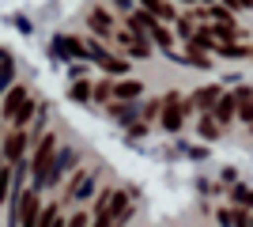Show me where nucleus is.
Instances as JSON below:
<instances>
[{"mask_svg":"<svg viewBox=\"0 0 253 227\" xmlns=\"http://www.w3.org/2000/svg\"><path fill=\"white\" fill-rule=\"evenodd\" d=\"M34 110H38V102H34V95L31 91H27V87H11L8 91V98H4V118L11 121V125H15V129H23V125H27V121L34 118Z\"/></svg>","mask_w":253,"mask_h":227,"instance_id":"nucleus-1","label":"nucleus"},{"mask_svg":"<svg viewBox=\"0 0 253 227\" xmlns=\"http://www.w3.org/2000/svg\"><path fill=\"white\" fill-rule=\"evenodd\" d=\"M128 27H132V31H140L151 45H159V49H167V53H170L174 34H170L167 27H163V19H155L151 11H132V15H128Z\"/></svg>","mask_w":253,"mask_h":227,"instance_id":"nucleus-2","label":"nucleus"},{"mask_svg":"<svg viewBox=\"0 0 253 227\" xmlns=\"http://www.w3.org/2000/svg\"><path fill=\"white\" fill-rule=\"evenodd\" d=\"M53 155H57V136L45 133L38 148H34V159H31V171H34V185L45 189V178H49V167H53Z\"/></svg>","mask_w":253,"mask_h":227,"instance_id":"nucleus-3","label":"nucleus"},{"mask_svg":"<svg viewBox=\"0 0 253 227\" xmlns=\"http://www.w3.org/2000/svg\"><path fill=\"white\" fill-rule=\"evenodd\" d=\"M38 185H31V189H23L19 197V220H15V227H38V216H42V205H38Z\"/></svg>","mask_w":253,"mask_h":227,"instance_id":"nucleus-4","label":"nucleus"},{"mask_svg":"<svg viewBox=\"0 0 253 227\" xmlns=\"http://www.w3.org/2000/svg\"><path fill=\"white\" fill-rule=\"evenodd\" d=\"M181 121H185V102H181V95H163V118H159V125L167 133H181Z\"/></svg>","mask_w":253,"mask_h":227,"instance_id":"nucleus-5","label":"nucleus"},{"mask_svg":"<svg viewBox=\"0 0 253 227\" xmlns=\"http://www.w3.org/2000/svg\"><path fill=\"white\" fill-rule=\"evenodd\" d=\"M87 57L95 61L102 72H110V76H125L128 72V65H125V57H114V53H106L98 42H87Z\"/></svg>","mask_w":253,"mask_h":227,"instance_id":"nucleus-6","label":"nucleus"},{"mask_svg":"<svg viewBox=\"0 0 253 227\" xmlns=\"http://www.w3.org/2000/svg\"><path fill=\"white\" fill-rule=\"evenodd\" d=\"M114 42L121 45L128 57H148V53H151V42H148L140 31H132V27H128V31H121V34H114Z\"/></svg>","mask_w":253,"mask_h":227,"instance_id":"nucleus-7","label":"nucleus"},{"mask_svg":"<svg viewBox=\"0 0 253 227\" xmlns=\"http://www.w3.org/2000/svg\"><path fill=\"white\" fill-rule=\"evenodd\" d=\"M95 185H98L95 171H91V174H76L72 182H68V189H64V197H68V201H87V197L95 193Z\"/></svg>","mask_w":253,"mask_h":227,"instance_id":"nucleus-8","label":"nucleus"},{"mask_svg":"<svg viewBox=\"0 0 253 227\" xmlns=\"http://www.w3.org/2000/svg\"><path fill=\"white\" fill-rule=\"evenodd\" d=\"M211 118L219 121V125H231V121L238 118V98H234V95H227V91H223V95L215 98V106H211Z\"/></svg>","mask_w":253,"mask_h":227,"instance_id":"nucleus-9","label":"nucleus"},{"mask_svg":"<svg viewBox=\"0 0 253 227\" xmlns=\"http://www.w3.org/2000/svg\"><path fill=\"white\" fill-rule=\"evenodd\" d=\"M87 27L98 34V38H110V31H114V15L106 8H91L87 11Z\"/></svg>","mask_w":253,"mask_h":227,"instance_id":"nucleus-10","label":"nucleus"},{"mask_svg":"<svg viewBox=\"0 0 253 227\" xmlns=\"http://www.w3.org/2000/svg\"><path fill=\"white\" fill-rule=\"evenodd\" d=\"M72 163H76V151H72V148H61L57 155H53V167H49V178H45V185H57V182H61V174L68 171Z\"/></svg>","mask_w":253,"mask_h":227,"instance_id":"nucleus-11","label":"nucleus"},{"mask_svg":"<svg viewBox=\"0 0 253 227\" xmlns=\"http://www.w3.org/2000/svg\"><path fill=\"white\" fill-rule=\"evenodd\" d=\"M102 212L114 220V224H121V220L128 216V193H114V197L106 193V208H102Z\"/></svg>","mask_w":253,"mask_h":227,"instance_id":"nucleus-12","label":"nucleus"},{"mask_svg":"<svg viewBox=\"0 0 253 227\" xmlns=\"http://www.w3.org/2000/svg\"><path fill=\"white\" fill-rule=\"evenodd\" d=\"M23 151H27V133L19 129V133H11L8 140H4V159H8L11 167H15V163L23 159Z\"/></svg>","mask_w":253,"mask_h":227,"instance_id":"nucleus-13","label":"nucleus"},{"mask_svg":"<svg viewBox=\"0 0 253 227\" xmlns=\"http://www.w3.org/2000/svg\"><path fill=\"white\" fill-rule=\"evenodd\" d=\"M140 8L151 11V15H155V19H163V23H174V19H178V11H174V4H170V0H140Z\"/></svg>","mask_w":253,"mask_h":227,"instance_id":"nucleus-14","label":"nucleus"},{"mask_svg":"<svg viewBox=\"0 0 253 227\" xmlns=\"http://www.w3.org/2000/svg\"><path fill=\"white\" fill-rule=\"evenodd\" d=\"M219 95H223L219 87H201V91H193V95H189V106H197V110H211Z\"/></svg>","mask_w":253,"mask_h":227,"instance_id":"nucleus-15","label":"nucleus"},{"mask_svg":"<svg viewBox=\"0 0 253 227\" xmlns=\"http://www.w3.org/2000/svg\"><path fill=\"white\" fill-rule=\"evenodd\" d=\"M234 98H238V118H242L246 125L253 129V91H250V87H242Z\"/></svg>","mask_w":253,"mask_h":227,"instance_id":"nucleus-16","label":"nucleus"},{"mask_svg":"<svg viewBox=\"0 0 253 227\" xmlns=\"http://www.w3.org/2000/svg\"><path fill=\"white\" fill-rule=\"evenodd\" d=\"M140 91H144V87H140V80H125V84H117V87H114V98L136 102V98H140Z\"/></svg>","mask_w":253,"mask_h":227,"instance_id":"nucleus-17","label":"nucleus"},{"mask_svg":"<svg viewBox=\"0 0 253 227\" xmlns=\"http://www.w3.org/2000/svg\"><path fill=\"white\" fill-rule=\"evenodd\" d=\"M211 38H227V42H234V38H242V34H238V27H234V19H227V23H215V27H211Z\"/></svg>","mask_w":253,"mask_h":227,"instance_id":"nucleus-18","label":"nucleus"},{"mask_svg":"<svg viewBox=\"0 0 253 227\" xmlns=\"http://www.w3.org/2000/svg\"><path fill=\"white\" fill-rule=\"evenodd\" d=\"M197 133H201V136H204V140H219V121H215V118H201V125H197Z\"/></svg>","mask_w":253,"mask_h":227,"instance_id":"nucleus-19","label":"nucleus"},{"mask_svg":"<svg viewBox=\"0 0 253 227\" xmlns=\"http://www.w3.org/2000/svg\"><path fill=\"white\" fill-rule=\"evenodd\" d=\"M8 189H11V163L0 155V201H8Z\"/></svg>","mask_w":253,"mask_h":227,"instance_id":"nucleus-20","label":"nucleus"},{"mask_svg":"<svg viewBox=\"0 0 253 227\" xmlns=\"http://www.w3.org/2000/svg\"><path fill=\"white\" fill-rule=\"evenodd\" d=\"M68 95H72L76 102H87V98L95 95V87L87 84V80H72V91H68Z\"/></svg>","mask_w":253,"mask_h":227,"instance_id":"nucleus-21","label":"nucleus"},{"mask_svg":"<svg viewBox=\"0 0 253 227\" xmlns=\"http://www.w3.org/2000/svg\"><path fill=\"white\" fill-rule=\"evenodd\" d=\"M234 201H238L242 208H253V189L250 185H234Z\"/></svg>","mask_w":253,"mask_h":227,"instance_id":"nucleus-22","label":"nucleus"},{"mask_svg":"<svg viewBox=\"0 0 253 227\" xmlns=\"http://www.w3.org/2000/svg\"><path fill=\"white\" fill-rule=\"evenodd\" d=\"M95 98H102V102H106V98H114V87H110V84H98L95 87Z\"/></svg>","mask_w":253,"mask_h":227,"instance_id":"nucleus-23","label":"nucleus"},{"mask_svg":"<svg viewBox=\"0 0 253 227\" xmlns=\"http://www.w3.org/2000/svg\"><path fill=\"white\" fill-rule=\"evenodd\" d=\"M68 227H91V216H84V212H76V216L68 220Z\"/></svg>","mask_w":253,"mask_h":227,"instance_id":"nucleus-24","label":"nucleus"},{"mask_svg":"<svg viewBox=\"0 0 253 227\" xmlns=\"http://www.w3.org/2000/svg\"><path fill=\"white\" fill-rule=\"evenodd\" d=\"M185 4H193V0H185Z\"/></svg>","mask_w":253,"mask_h":227,"instance_id":"nucleus-25","label":"nucleus"}]
</instances>
